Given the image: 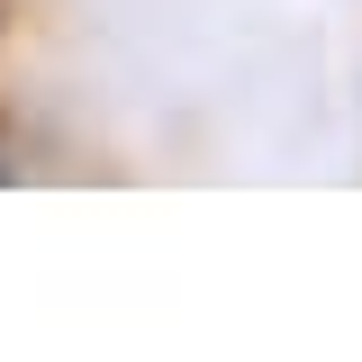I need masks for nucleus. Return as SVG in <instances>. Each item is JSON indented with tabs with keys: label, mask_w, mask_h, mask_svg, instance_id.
Instances as JSON below:
<instances>
[{
	"label": "nucleus",
	"mask_w": 362,
	"mask_h": 362,
	"mask_svg": "<svg viewBox=\"0 0 362 362\" xmlns=\"http://www.w3.org/2000/svg\"><path fill=\"white\" fill-rule=\"evenodd\" d=\"M0 181H9V127H0Z\"/></svg>",
	"instance_id": "nucleus-1"
}]
</instances>
